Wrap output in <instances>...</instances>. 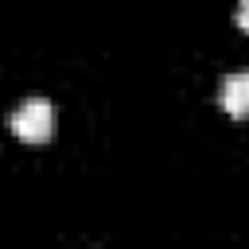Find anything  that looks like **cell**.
Masks as SVG:
<instances>
[{"label":"cell","instance_id":"cell-2","mask_svg":"<svg viewBox=\"0 0 249 249\" xmlns=\"http://www.w3.org/2000/svg\"><path fill=\"white\" fill-rule=\"evenodd\" d=\"M218 101H222V109L230 113V117H249V70L245 74H230L226 82H222V93H218Z\"/></svg>","mask_w":249,"mask_h":249},{"label":"cell","instance_id":"cell-1","mask_svg":"<svg viewBox=\"0 0 249 249\" xmlns=\"http://www.w3.org/2000/svg\"><path fill=\"white\" fill-rule=\"evenodd\" d=\"M8 128H12L23 144H47V140L54 136V109H51V101H43V97L23 101V105L8 117Z\"/></svg>","mask_w":249,"mask_h":249},{"label":"cell","instance_id":"cell-3","mask_svg":"<svg viewBox=\"0 0 249 249\" xmlns=\"http://www.w3.org/2000/svg\"><path fill=\"white\" fill-rule=\"evenodd\" d=\"M237 27L249 31V0H241V8H237Z\"/></svg>","mask_w":249,"mask_h":249}]
</instances>
